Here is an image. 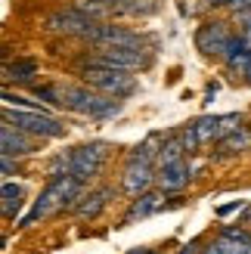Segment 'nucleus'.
<instances>
[{"label":"nucleus","mask_w":251,"mask_h":254,"mask_svg":"<svg viewBox=\"0 0 251 254\" xmlns=\"http://www.w3.org/2000/svg\"><path fill=\"white\" fill-rule=\"evenodd\" d=\"M56 96H59V106L62 109H71V112H81V115H93V118H106V115H115L118 103L106 93L93 90V87H74V84H59L56 87Z\"/></svg>","instance_id":"f257e3e1"},{"label":"nucleus","mask_w":251,"mask_h":254,"mask_svg":"<svg viewBox=\"0 0 251 254\" xmlns=\"http://www.w3.org/2000/svg\"><path fill=\"white\" fill-rule=\"evenodd\" d=\"M81 81L87 87H93V90L106 93V96H115V99H124L136 90V81L130 74H124L121 68H109V65H84Z\"/></svg>","instance_id":"f03ea898"},{"label":"nucleus","mask_w":251,"mask_h":254,"mask_svg":"<svg viewBox=\"0 0 251 254\" xmlns=\"http://www.w3.org/2000/svg\"><path fill=\"white\" fill-rule=\"evenodd\" d=\"M3 118L6 124L19 127V130L31 133V136H41V139H53V136H62L65 127H62L53 115H44V112H28V109H3Z\"/></svg>","instance_id":"7ed1b4c3"},{"label":"nucleus","mask_w":251,"mask_h":254,"mask_svg":"<svg viewBox=\"0 0 251 254\" xmlns=\"http://www.w3.org/2000/svg\"><path fill=\"white\" fill-rule=\"evenodd\" d=\"M109 158V146L106 143H87L78 146L74 152H68V174L74 177L78 183H87L103 171V164Z\"/></svg>","instance_id":"20e7f679"},{"label":"nucleus","mask_w":251,"mask_h":254,"mask_svg":"<svg viewBox=\"0 0 251 254\" xmlns=\"http://www.w3.org/2000/svg\"><path fill=\"white\" fill-rule=\"evenodd\" d=\"M90 65H109L121 71H133L146 65L143 47H99V53L90 56Z\"/></svg>","instance_id":"39448f33"},{"label":"nucleus","mask_w":251,"mask_h":254,"mask_svg":"<svg viewBox=\"0 0 251 254\" xmlns=\"http://www.w3.org/2000/svg\"><path fill=\"white\" fill-rule=\"evenodd\" d=\"M233 31H230V25L227 22H205L202 28L195 31V47L202 50L205 56H227V50L233 44Z\"/></svg>","instance_id":"423d86ee"},{"label":"nucleus","mask_w":251,"mask_h":254,"mask_svg":"<svg viewBox=\"0 0 251 254\" xmlns=\"http://www.w3.org/2000/svg\"><path fill=\"white\" fill-rule=\"evenodd\" d=\"M47 28H50V31H56V34L90 37V31L96 28V19H90V16H84L81 9L68 6V9H59V12H53V16L47 19Z\"/></svg>","instance_id":"0eeeda50"},{"label":"nucleus","mask_w":251,"mask_h":254,"mask_svg":"<svg viewBox=\"0 0 251 254\" xmlns=\"http://www.w3.org/2000/svg\"><path fill=\"white\" fill-rule=\"evenodd\" d=\"M87 41H93L96 47H143V34H136L124 25H99L90 31Z\"/></svg>","instance_id":"6e6552de"},{"label":"nucleus","mask_w":251,"mask_h":254,"mask_svg":"<svg viewBox=\"0 0 251 254\" xmlns=\"http://www.w3.org/2000/svg\"><path fill=\"white\" fill-rule=\"evenodd\" d=\"M158 180V174H152V164L146 161H127L124 168V177H121V186L127 195H143L149 192V186Z\"/></svg>","instance_id":"1a4fd4ad"},{"label":"nucleus","mask_w":251,"mask_h":254,"mask_svg":"<svg viewBox=\"0 0 251 254\" xmlns=\"http://www.w3.org/2000/svg\"><path fill=\"white\" fill-rule=\"evenodd\" d=\"M0 146H3V155H12V158L31 155L34 152V136L19 130V127H12V124H3L0 127Z\"/></svg>","instance_id":"9d476101"},{"label":"nucleus","mask_w":251,"mask_h":254,"mask_svg":"<svg viewBox=\"0 0 251 254\" xmlns=\"http://www.w3.org/2000/svg\"><path fill=\"white\" fill-rule=\"evenodd\" d=\"M189 164H186V158L174 161V164H165V168H158V186L161 192H177V189H183L186 183H189Z\"/></svg>","instance_id":"9b49d317"},{"label":"nucleus","mask_w":251,"mask_h":254,"mask_svg":"<svg viewBox=\"0 0 251 254\" xmlns=\"http://www.w3.org/2000/svg\"><path fill=\"white\" fill-rule=\"evenodd\" d=\"M109 198H112V189H109V186H103V189H96V192L84 195V201H81L78 208H74V214H78L81 220H93V217H99V214L106 211Z\"/></svg>","instance_id":"f8f14e48"},{"label":"nucleus","mask_w":251,"mask_h":254,"mask_svg":"<svg viewBox=\"0 0 251 254\" xmlns=\"http://www.w3.org/2000/svg\"><path fill=\"white\" fill-rule=\"evenodd\" d=\"M161 198H165V192H143L140 198L133 201V208L127 211V223H133L136 217H149L152 211L161 208Z\"/></svg>","instance_id":"ddd939ff"},{"label":"nucleus","mask_w":251,"mask_h":254,"mask_svg":"<svg viewBox=\"0 0 251 254\" xmlns=\"http://www.w3.org/2000/svg\"><path fill=\"white\" fill-rule=\"evenodd\" d=\"M202 254H251V242H236V239H223L217 236L214 242H208Z\"/></svg>","instance_id":"4468645a"},{"label":"nucleus","mask_w":251,"mask_h":254,"mask_svg":"<svg viewBox=\"0 0 251 254\" xmlns=\"http://www.w3.org/2000/svg\"><path fill=\"white\" fill-rule=\"evenodd\" d=\"M158 146H165V143H161V136H158V133H152L149 139H143V143L130 152V161H146V164L158 161V155H161V149H158Z\"/></svg>","instance_id":"2eb2a0df"},{"label":"nucleus","mask_w":251,"mask_h":254,"mask_svg":"<svg viewBox=\"0 0 251 254\" xmlns=\"http://www.w3.org/2000/svg\"><path fill=\"white\" fill-rule=\"evenodd\" d=\"M3 71H6V78L19 81V84H31L34 74H37V62H34V59H16V62H12V65H6Z\"/></svg>","instance_id":"dca6fc26"},{"label":"nucleus","mask_w":251,"mask_h":254,"mask_svg":"<svg viewBox=\"0 0 251 254\" xmlns=\"http://www.w3.org/2000/svg\"><path fill=\"white\" fill-rule=\"evenodd\" d=\"M251 149V133L248 130H233L220 139V152L223 155H236V152H245Z\"/></svg>","instance_id":"f3484780"},{"label":"nucleus","mask_w":251,"mask_h":254,"mask_svg":"<svg viewBox=\"0 0 251 254\" xmlns=\"http://www.w3.org/2000/svg\"><path fill=\"white\" fill-rule=\"evenodd\" d=\"M22 195H25V192H22L19 183H12V180L3 183V217H16V214H19Z\"/></svg>","instance_id":"a211bd4d"},{"label":"nucleus","mask_w":251,"mask_h":254,"mask_svg":"<svg viewBox=\"0 0 251 254\" xmlns=\"http://www.w3.org/2000/svg\"><path fill=\"white\" fill-rule=\"evenodd\" d=\"M195 133H198V139H202V146L205 143H214L217 136H223V127H220V118H198L195 124Z\"/></svg>","instance_id":"6ab92c4d"},{"label":"nucleus","mask_w":251,"mask_h":254,"mask_svg":"<svg viewBox=\"0 0 251 254\" xmlns=\"http://www.w3.org/2000/svg\"><path fill=\"white\" fill-rule=\"evenodd\" d=\"M186 155V146H183V139H168L165 146H161V155H158V168H165V164H174V161H180Z\"/></svg>","instance_id":"aec40b11"},{"label":"nucleus","mask_w":251,"mask_h":254,"mask_svg":"<svg viewBox=\"0 0 251 254\" xmlns=\"http://www.w3.org/2000/svg\"><path fill=\"white\" fill-rule=\"evenodd\" d=\"M158 9V0H127L118 12H127V16H152Z\"/></svg>","instance_id":"412c9836"},{"label":"nucleus","mask_w":251,"mask_h":254,"mask_svg":"<svg viewBox=\"0 0 251 254\" xmlns=\"http://www.w3.org/2000/svg\"><path fill=\"white\" fill-rule=\"evenodd\" d=\"M180 139H183V146H186V152H189V155H192V152H198V146H202V139H198V133H195V127H192V124L183 130Z\"/></svg>","instance_id":"4be33fe9"},{"label":"nucleus","mask_w":251,"mask_h":254,"mask_svg":"<svg viewBox=\"0 0 251 254\" xmlns=\"http://www.w3.org/2000/svg\"><path fill=\"white\" fill-rule=\"evenodd\" d=\"M223 239H236V242H251V233L242 230V226H227V230H220Z\"/></svg>","instance_id":"5701e85b"},{"label":"nucleus","mask_w":251,"mask_h":254,"mask_svg":"<svg viewBox=\"0 0 251 254\" xmlns=\"http://www.w3.org/2000/svg\"><path fill=\"white\" fill-rule=\"evenodd\" d=\"M220 127H223V136L233 133V130H239V115H223V118H220ZM223 136H220V139H223Z\"/></svg>","instance_id":"b1692460"},{"label":"nucleus","mask_w":251,"mask_h":254,"mask_svg":"<svg viewBox=\"0 0 251 254\" xmlns=\"http://www.w3.org/2000/svg\"><path fill=\"white\" fill-rule=\"evenodd\" d=\"M233 16H236V22H239L242 28H245V25H251V9H242V12H233Z\"/></svg>","instance_id":"393cba45"},{"label":"nucleus","mask_w":251,"mask_h":254,"mask_svg":"<svg viewBox=\"0 0 251 254\" xmlns=\"http://www.w3.org/2000/svg\"><path fill=\"white\" fill-rule=\"evenodd\" d=\"M12 171H16V161L12 155H3V177H12Z\"/></svg>","instance_id":"a878e982"},{"label":"nucleus","mask_w":251,"mask_h":254,"mask_svg":"<svg viewBox=\"0 0 251 254\" xmlns=\"http://www.w3.org/2000/svg\"><path fill=\"white\" fill-rule=\"evenodd\" d=\"M180 254H202V242H189V245H183Z\"/></svg>","instance_id":"bb28decb"},{"label":"nucleus","mask_w":251,"mask_h":254,"mask_svg":"<svg viewBox=\"0 0 251 254\" xmlns=\"http://www.w3.org/2000/svg\"><path fill=\"white\" fill-rule=\"evenodd\" d=\"M239 37H242V44L251 50V25H245V28H239Z\"/></svg>","instance_id":"cd10ccee"},{"label":"nucleus","mask_w":251,"mask_h":254,"mask_svg":"<svg viewBox=\"0 0 251 254\" xmlns=\"http://www.w3.org/2000/svg\"><path fill=\"white\" fill-rule=\"evenodd\" d=\"M236 208H242V201H233V205H223V208H220V214H233Z\"/></svg>","instance_id":"c85d7f7f"},{"label":"nucleus","mask_w":251,"mask_h":254,"mask_svg":"<svg viewBox=\"0 0 251 254\" xmlns=\"http://www.w3.org/2000/svg\"><path fill=\"white\" fill-rule=\"evenodd\" d=\"M211 3H217V6H227V3H230V0H211Z\"/></svg>","instance_id":"c756f323"},{"label":"nucleus","mask_w":251,"mask_h":254,"mask_svg":"<svg viewBox=\"0 0 251 254\" xmlns=\"http://www.w3.org/2000/svg\"><path fill=\"white\" fill-rule=\"evenodd\" d=\"M130 254H149V248H140V251H130Z\"/></svg>","instance_id":"7c9ffc66"},{"label":"nucleus","mask_w":251,"mask_h":254,"mask_svg":"<svg viewBox=\"0 0 251 254\" xmlns=\"http://www.w3.org/2000/svg\"><path fill=\"white\" fill-rule=\"evenodd\" d=\"M149 254H155V251H149Z\"/></svg>","instance_id":"2f4dec72"}]
</instances>
